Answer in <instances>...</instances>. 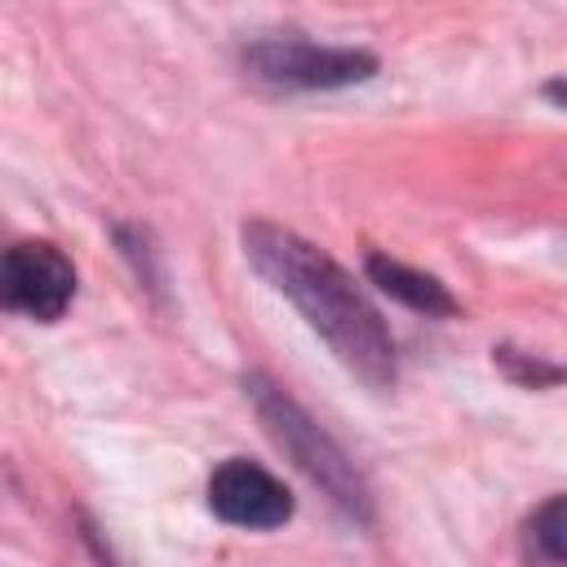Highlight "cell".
Returning a JSON list of instances; mask_svg holds the SVG:
<instances>
[{
    "label": "cell",
    "instance_id": "cell-1",
    "mask_svg": "<svg viewBox=\"0 0 567 567\" xmlns=\"http://www.w3.org/2000/svg\"><path fill=\"white\" fill-rule=\"evenodd\" d=\"M244 257L275 292H284L306 315V323L337 350L350 372H359L368 385L394 381V341L381 315L328 252L275 221H248Z\"/></svg>",
    "mask_w": 567,
    "mask_h": 567
},
{
    "label": "cell",
    "instance_id": "cell-3",
    "mask_svg": "<svg viewBox=\"0 0 567 567\" xmlns=\"http://www.w3.org/2000/svg\"><path fill=\"white\" fill-rule=\"evenodd\" d=\"M252 75L284 89H346L377 71V58L363 49H332L306 40H257L244 49Z\"/></svg>",
    "mask_w": 567,
    "mask_h": 567
},
{
    "label": "cell",
    "instance_id": "cell-6",
    "mask_svg": "<svg viewBox=\"0 0 567 567\" xmlns=\"http://www.w3.org/2000/svg\"><path fill=\"white\" fill-rule=\"evenodd\" d=\"M368 279L390 292L394 301L421 310V315H456V297L434 279V275H421L394 257H368Z\"/></svg>",
    "mask_w": 567,
    "mask_h": 567
},
{
    "label": "cell",
    "instance_id": "cell-8",
    "mask_svg": "<svg viewBox=\"0 0 567 567\" xmlns=\"http://www.w3.org/2000/svg\"><path fill=\"white\" fill-rule=\"evenodd\" d=\"M545 93H554V97H563V102H567V84H563V80H554V84H545Z\"/></svg>",
    "mask_w": 567,
    "mask_h": 567
},
{
    "label": "cell",
    "instance_id": "cell-2",
    "mask_svg": "<svg viewBox=\"0 0 567 567\" xmlns=\"http://www.w3.org/2000/svg\"><path fill=\"white\" fill-rule=\"evenodd\" d=\"M248 390H252V403H257V416L266 421V430H270V439L341 505V509H350V514H359V518H368V492H363V483H359V474H354V465L346 461V452L279 390V385H266L261 377H252L248 381Z\"/></svg>",
    "mask_w": 567,
    "mask_h": 567
},
{
    "label": "cell",
    "instance_id": "cell-5",
    "mask_svg": "<svg viewBox=\"0 0 567 567\" xmlns=\"http://www.w3.org/2000/svg\"><path fill=\"white\" fill-rule=\"evenodd\" d=\"M208 509L230 523V527H248V532H270V527H284L292 518V496L288 487L261 470L257 461H244V456H230L213 470L208 478Z\"/></svg>",
    "mask_w": 567,
    "mask_h": 567
},
{
    "label": "cell",
    "instance_id": "cell-7",
    "mask_svg": "<svg viewBox=\"0 0 567 567\" xmlns=\"http://www.w3.org/2000/svg\"><path fill=\"white\" fill-rule=\"evenodd\" d=\"M532 536H536V545H540L549 558L567 563V496H554V501H545V505L536 509Z\"/></svg>",
    "mask_w": 567,
    "mask_h": 567
},
{
    "label": "cell",
    "instance_id": "cell-4",
    "mask_svg": "<svg viewBox=\"0 0 567 567\" xmlns=\"http://www.w3.org/2000/svg\"><path fill=\"white\" fill-rule=\"evenodd\" d=\"M0 297L9 310L53 323V319H62V310L75 297V270H71L66 252L44 239L13 244L0 261Z\"/></svg>",
    "mask_w": 567,
    "mask_h": 567
}]
</instances>
